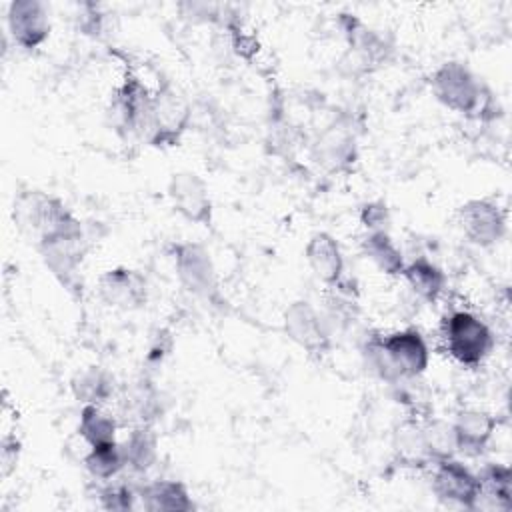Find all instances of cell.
<instances>
[{"label": "cell", "instance_id": "cell-20", "mask_svg": "<svg viewBox=\"0 0 512 512\" xmlns=\"http://www.w3.org/2000/svg\"><path fill=\"white\" fill-rule=\"evenodd\" d=\"M396 450L400 454V460L406 464H412V466H422L428 460H432L428 446H426L424 430H420L416 426H408V428L400 430Z\"/></svg>", "mask_w": 512, "mask_h": 512}, {"label": "cell", "instance_id": "cell-7", "mask_svg": "<svg viewBox=\"0 0 512 512\" xmlns=\"http://www.w3.org/2000/svg\"><path fill=\"white\" fill-rule=\"evenodd\" d=\"M168 194L176 210L198 224L210 222V196L206 184L194 172H178L172 176Z\"/></svg>", "mask_w": 512, "mask_h": 512}, {"label": "cell", "instance_id": "cell-16", "mask_svg": "<svg viewBox=\"0 0 512 512\" xmlns=\"http://www.w3.org/2000/svg\"><path fill=\"white\" fill-rule=\"evenodd\" d=\"M480 478V498H488L490 504L488 506H496V508H510V470L508 466L502 464H490L482 474H478ZM476 500V504H478ZM476 508V506H474Z\"/></svg>", "mask_w": 512, "mask_h": 512}, {"label": "cell", "instance_id": "cell-8", "mask_svg": "<svg viewBox=\"0 0 512 512\" xmlns=\"http://www.w3.org/2000/svg\"><path fill=\"white\" fill-rule=\"evenodd\" d=\"M288 336L310 352H324L328 348V332L318 312L308 302H294L284 314Z\"/></svg>", "mask_w": 512, "mask_h": 512}, {"label": "cell", "instance_id": "cell-3", "mask_svg": "<svg viewBox=\"0 0 512 512\" xmlns=\"http://www.w3.org/2000/svg\"><path fill=\"white\" fill-rule=\"evenodd\" d=\"M442 332L450 356L464 366L480 364L492 348L490 328L478 316L464 310L446 316Z\"/></svg>", "mask_w": 512, "mask_h": 512}, {"label": "cell", "instance_id": "cell-1", "mask_svg": "<svg viewBox=\"0 0 512 512\" xmlns=\"http://www.w3.org/2000/svg\"><path fill=\"white\" fill-rule=\"evenodd\" d=\"M368 364L386 380L416 378L428 366V346L420 332L402 330L386 338H372L366 344Z\"/></svg>", "mask_w": 512, "mask_h": 512}, {"label": "cell", "instance_id": "cell-13", "mask_svg": "<svg viewBox=\"0 0 512 512\" xmlns=\"http://www.w3.org/2000/svg\"><path fill=\"white\" fill-rule=\"evenodd\" d=\"M402 274L406 276L410 288L416 292V296H420L426 302H434L446 284V276L444 272L432 264L426 258H418L414 262H410L408 266H404Z\"/></svg>", "mask_w": 512, "mask_h": 512}, {"label": "cell", "instance_id": "cell-11", "mask_svg": "<svg viewBox=\"0 0 512 512\" xmlns=\"http://www.w3.org/2000/svg\"><path fill=\"white\" fill-rule=\"evenodd\" d=\"M494 418L480 410H464L458 414L456 422L452 424L456 450L464 452L466 456H478L484 452L488 440L494 432Z\"/></svg>", "mask_w": 512, "mask_h": 512}, {"label": "cell", "instance_id": "cell-2", "mask_svg": "<svg viewBox=\"0 0 512 512\" xmlns=\"http://www.w3.org/2000/svg\"><path fill=\"white\" fill-rule=\"evenodd\" d=\"M432 92L446 108L460 114L480 116L490 102L476 76L460 62H446L434 72Z\"/></svg>", "mask_w": 512, "mask_h": 512}, {"label": "cell", "instance_id": "cell-14", "mask_svg": "<svg viewBox=\"0 0 512 512\" xmlns=\"http://www.w3.org/2000/svg\"><path fill=\"white\" fill-rule=\"evenodd\" d=\"M148 510H190L192 502L186 488L174 480H158L142 490Z\"/></svg>", "mask_w": 512, "mask_h": 512}, {"label": "cell", "instance_id": "cell-19", "mask_svg": "<svg viewBox=\"0 0 512 512\" xmlns=\"http://www.w3.org/2000/svg\"><path fill=\"white\" fill-rule=\"evenodd\" d=\"M122 456L124 464L136 468V470H146L152 466L156 458V438L150 430L140 428L130 434L126 444L122 446Z\"/></svg>", "mask_w": 512, "mask_h": 512}, {"label": "cell", "instance_id": "cell-6", "mask_svg": "<svg viewBox=\"0 0 512 512\" xmlns=\"http://www.w3.org/2000/svg\"><path fill=\"white\" fill-rule=\"evenodd\" d=\"M176 270L186 290L210 298L216 292V274L208 252L196 244H182L176 250Z\"/></svg>", "mask_w": 512, "mask_h": 512}, {"label": "cell", "instance_id": "cell-5", "mask_svg": "<svg viewBox=\"0 0 512 512\" xmlns=\"http://www.w3.org/2000/svg\"><path fill=\"white\" fill-rule=\"evenodd\" d=\"M464 234L478 246L496 244L506 232V218L498 204L490 200H470L460 208Z\"/></svg>", "mask_w": 512, "mask_h": 512}, {"label": "cell", "instance_id": "cell-12", "mask_svg": "<svg viewBox=\"0 0 512 512\" xmlns=\"http://www.w3.org/2000/svg\"><path fill=\"white\" fill-rule=\"evenodd\" d=\"M306 260L314 272L316 278H320L326 284H334L344 268V258L340 252L338 242L326 234H314L306 244Z\"/></svg>", "mask_w": 512, "mask_h": 512}, {"label": "cell", "instance_id": "cell-4", "mask_svg": "<svg viewBox=\"0 0 512 512\" xmlns=\"http://www.w3.org/2000/svg\"><path fill=\"white\" fill-rule=\"evenodd\" d=\"M432 490L444 502H454L466 508H474L480 494V478L462 462L444 458V460H438V466L432 478Z\"/></svg>", "mask_w": 512, "mask_h": 512}, {"label": "cell", "instance_id": "cell-18", "mask_svg": "<svg viewBox=\"0 0 512 512\" xmlns=\"http://www.w3.org/2000/svg\"><path fill=\"white\" fill-rule=\"evenodd\" d=\"M78 430H80L82 438L90 446H96V444H104V442H112L114 440L116 424H114L112 418L102 414L96 404H86L82 408L80 428Z\"/></svg>", "mask_w": 512, "mask_h": 512}, {"label": "cell", "instance_id": "cell-9", "mask_svg": "<svg viewBox=\"0 0 512 512\" xmlns=\"http://www.w3.org/2000/svg\"><path fill=\"white\" fill-rule=\"evenodd\" d=\"M10 32L14 40L24 48H36L48 36L50 22L44 4L32 0L14 2L10 8Z\"/></svg>", "mask_w": 512, "mask_h": 512}, {"label": "cell", "instance_id": "cell-23", "mask_svg": "<svg viewBox=\"0 0 512 512\" xmlns=\"http://www.w3.org/2000/svg\"><path fill=\"white\" fill-rule=\"evenodd\" d=\"M102 502L110 510H126L132 506V492L124 486H112L102 492Z\"/></svg>", "mask_w": 512, "mask_h": 512}, {"label": "cell", "instance_id": "cell-21", "mask_svg": "<svg viewBox=\"0 0 512 512\" xmlns=\"http://www.w3.org/2000/svg\"><path fill=\"white\" fill-rule=\"evenodd\" d=\"M74 394L76 398H80L82 402L86 404H98L100 400H104L112 386H110V378L98 370V368H92V370H86L82 372L76 380H74Z\"/></svg>", "mask_w": 512, "mask_h": 512}, {"label": "cell", "instance_id": "cell-22", "mask_svg": "<svg viewBox=\"0 0 512 512\" xmlns=\"http://www.w3.org/2000/svg\"><path fill=\"white\" fill-rule=\"evenodd\" d=\"M362 220L372 232H386L388 224V210L386 204L376 202V204H366L362 210Z\"/></svg>", "mask_w": 512, "mask_h": 512}, {"label": "cell", "instance_id": "cell-15", "mask_svg": "<svg viewBox=\"0 0 512 512\" xmlns=\"http://www.w3.org/2000/svg\"><path fill=\"white\" fill-rule=\"evenodd\" d=\"M364 254L386 274H400L404 270L402 254L388 232H370L364 238Z\"/></svg>", "mask_w": 512, "mask_h": 512}, {"label": "cell", "instance_id": "cell-17", "mask_svg": "<svg viewBox=\"0 0 512 512\" xmlns=\"http://www.w3.org/2000/svg\"><path fill=\"white\" fill-rule=\"evenodd\" d=\"M86 468L90 470L92 476L108 480L118 474V470L124 466V456H122V446H118L114 440L96 444L86 456Z\"/></svg>", "mask_w": 512, "mask_h": 512}, {"label": "cell", "instance_id": "cell-10", "mask_svg": "<svg viewBox=\"0 0 512 512\" xmlns=\"http://www.w3.org/2000/svg\"><path fill=\"white\" fill-rule=\"evenodd\" d=\"M100 296L118 308H138L146 300V280L128 268H114L100 278Z\"/></svg>", "mask_w": 512, "mask_h": 512}]
</instances>
